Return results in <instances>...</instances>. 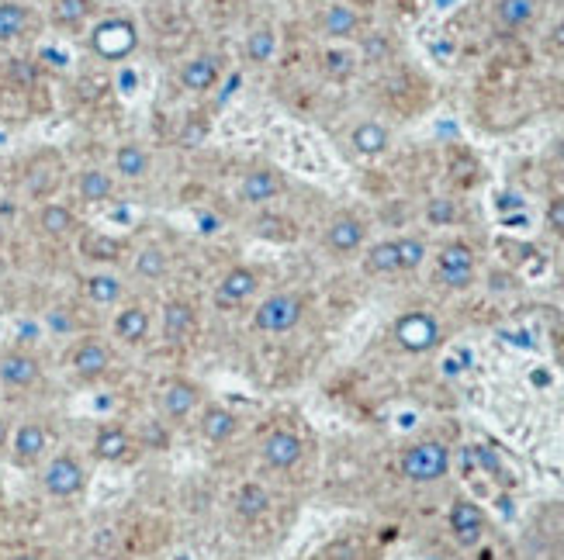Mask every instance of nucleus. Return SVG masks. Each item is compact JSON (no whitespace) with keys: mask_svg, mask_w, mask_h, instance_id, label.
Wrapping results in <instances>:
<instances>
[{"mask_svg":"<svg viewBox=\"0 0 564 560\" xmlns=\"http://www.w3.org/2000/svg\"><path fill=\"white\" fill-rule=\"evenodd\" d=\"M398 471L412 484H436L450 474V446L440 440H416L398 457Z\"/></svg>","mask_w":564,"mask_h":560,"instance_id":"obj_1","label":"nucleus"},{"mask_svg":"<svg viewBox=\"0 0 564 560\" xmlns=\"http://www.w3.org/2000/svg\"><path fill=\"white\" fill-rule=\"evenodd\" d=\"M302 319H305V298L295 291L267 294L257 305V312H253V325H257V332H263V336H288V332H295L302 325Z\"/></svg>","mask_w":564,"mask_h":560,"instance_id":"obj_2","label":"nucleus"},{"mask_svg":"<svg viewBox=\"0 0 564 560\" xmlns=\"http://www.w3.org/2000/svg\"><path fill=\"white\" fill-rule=\"evenodd\" d=\"M478 277V253L471 242H447L436 253V280H440L447 291H468Z\"/></svg>","mask_w":564,"mask_h":560,"instance_id":"obj_3","label":"nucleus"},{"mask_svg":"<svg viewBox=\"0 0 564 560\" xmlns=\"http://www.w3.org/2000/svg\"><path fill=\"white\" fill-rule=\"evenodd\" d=\"M391 336H395V343L402 346L405 353H416L419 357V353H430L443 343V325L433 312L416 308V312L398 315L395 325H391Z\"/></svg>","mask_w":564,"mask_h":560,"instance_id":"obj_4","label":"nucleus"},{"mask_svg":"<svg viewBox=\"0 0 564 560\" xmlns=\"http://www.w3.org/2000/svg\"><path fill=\"white\" fill-rule=\"evenodd\" d=\"M87 488V467L77 453H56L42 471V491L49 498H77Z\"/></svg>","mask_w":564,"mask_h":560,"instance_id":"obj_5","label":"nucleus"},{"mask_svg":"<svg viewBox=\"0 0 564 560\" xmlns=\"http://www.w3.org/2000/svg\"><path fill=\"white\" fill-rule=\"evenodd\" d=\"M260 460L270 471H295L305 460V443L295 429H270L260 440Z\"/></svg>","mask_w":564,"mask_h":560,"instance_id":"obj_6","label":"nucleus"},{"mask_svg":"<svg viewBox=\"0 0 564 560\" xmlns=\"http://www.w3.org/2000/svg\"><path fill=\"white\" fill-rule=\"evenodd\" d=\"M447 529H450V536L457 540V547L471 550V547H478V543L485 540L488 516H485V509H481L478 502H471V498H457V502L450 505V512H447Z\"/></svg>","mask_w":564,"mask_h":560,"instance_id":"obj_7","label":"nucleus"},{"mask_svg":"<svg viewBox=\"0 0 564 560\" xmlns=\"http://www.w3.org/2000/svg\"><path fill=\"white\" fill-rule=\"evenodd\" d=\"M111 363H115L111 346L94 336L80 339V343L70 350V357H66V367H70L73 377H80V381H101V377L111 370Z\"/></svg>","mask_w":564,"mask_h":560,"instance_id":"obj_8","label":"nucleus"},{"mask_svg":"<svg viewBox=\"0 0 564 560\" xmlns=\"http://www.w3.org/2000/svg\"><path fill=\"white\" fill-rule=\"evenodd\" d=\"M39 381H42V360L35 353L21 350V346L0 353V384L7 391H28Z\"/></svg>","mask_w":564,"mask_h":560,"instance_id":"obj_9","label":"nucleus"},{"mask_svg":"<svg viewBox=\"0 0 564 560\" xmlns=\"http://www.w3.org/2000/svg\"><path fill=\"white\" fill-rule=\"evenodd\" d=\"M45 450H49V429L35 419L21 422L11 433V443H7L11 464H18V467H35L45 457Z\"/></svg>","mask_w":564,"mask_h":560,"instance_id":"obj_10","label":"nucleus"},{"mask_svg":"<svg viewBox=\"0 0 564 560\" xmlns=\"http://www.w3.org/2000/svg\"><path fill=\"white\" fill-rule=\"evenodd\" d=\"M135 42H139L135 25H132V21H122V18L101 21V25L94 28V35H90L94 52H97V56H104V59H125L135 49Z\"/></svg>","mask_w":564,"mask_h":560,"instance_id":"obj_11","label":"nucleus"},{"mask_svg":"<svg viewBox=\"0 0 564 560\" xmlns=\"http://www.w3.org/2000/svg\"><path fill=\"white\" fill-rule=\"evenodd\" d=\"M367 246V222L353 211H340L333 222L326 225V249L336 256L360 253Z\"/></svg>","mask_w":564,"mask_h":560,"instance_id":"obj_12","label":"nucleus"},{"mask_svg":"<svg viewBox=\"0 0 564 560\" xmlns=\"http://www.w3.org/2000/svg\"><path fill=\"white\" fill-rule=\"evenodd\" d=\"M160 408H163V419H167V422H184V419H191V415L201 408V388H198L194 381L174 377V381L163 384Z\"/></svg>","mask_w":564,"mask_h":560,"instance_id":"obj_13","label":"nucleus"},{"mask_svg":"<svg viewBox=\"0 0 564 560\" xmlns=\"http://www.w3.org/2000/svg\"><path fill=\"white\" fill-rule=\"evenodd\" d=\"M260 291V274L253 267H232L229 274L218 280V291H215V301L218 308H239L246 305V301L253 298V294Z\"/></svg>","mask_w":564,"mask_h":560,"instance_id":"obj_14","label":"nucleus"},{"mask_svg":"<svg viewBox=\"0 0 564 560\" xmlns=\"http://www.w3.org/2000/svg\"><path fill=\"white\" fill-rule=\"evenodd\" d=\"M540 18V0H495L492 4V21L499 32L516 35L533 28Z\"/></svg>","mask_w":564,"mask_h":560,"instance_id":"obj_15","label":"nucleus"},{"mask_svg":"<svg viewBox=\"0 0 564 560\" xmlns=\"http://www.w3.org/2000/svg\"><path fill=\"white\" fill-rule=\"evenodd\" d=\"M198 332V312L187 298H170L163 305V339L170 346H184Z\"/></svg>","mask_w":564,"mask_h":560,"instance_id":"obj_16","label":"nucleus"},{"mask_svg":"<svg viewBox=\"0 0 564 560\" xmlns=\"http://www.w3.org/2000/svg\"><path fill=\"white\" fill-rule=\"evenodd\" d=\"M198 429H201V440H205V443L222 446V443H229L232 436H236L239 415L232 412V408H225V405H205V408H201Z\"/></svg>","mask_w":564,"mask_h":560,"instance_id":"obj_17","label":"nucleus"},{"mask_svg":"<svg viewBox=\"0 0 564 560\" xmlns=\"http://www.w3.org/2000/svg\"><path fill=\"white\" fill-rule=\"evenodd\" d=\"M111 332H115L118 343L142 346L149 339V332H153V319H149V312L142 305H125L115 315V322H111Z\"/></svg>","mask_w":564,"mask_h":560,"instance_id":"obj_18","label":"nucleus"},{"mask_svg":"<svg viewBox=\"0 0 564 560\" xmlns=\"http://www.w3.org/2000/svg\"><path fill=\"white\" fill-rule=\"evenodd\" d=\"M94 457L101 460V464H118V460L129 457L132 450V433L125 426H101L94 433Z\"/></svg>","mask_w":564,"mask_h":560,"instance_id":"obj_19","label":"nucleus"},{"mask_svg":"<svg viewBox=\"0 0 564 560\" xmlns=\"http://www.w3.org/2000/svg\"><path fill=\"white\" fill-rule=\"evenodd\" d=\"M319 28L329 39H357V35H364V21H360V14L347 4L326 7L319 18Z\"/></svg>","mask_w":564,"mask_h":560,"instance_id":"obj_20","label":"nucleus"},{"mask_svg":"<svg viewBox=\"0 0 564 560\" xmlns=\"http://www.w3.org/2000/svg\"><path fill=\"white\" fill-rule=\"evenodd\" d=\"M243 201L246 204H270L281 194V173L274 166H257L243 177Z\"/></svg>","mask_w":564,"mask_h":560,"instance_id":"obj_21","label":"nucleus"},{"mask_svg":"<svg viewBox=\"0 0 564 560\" xmlns=\"http://www.w3.org/2000/svg\"><path fill=\"white\" fill-rule=\"evenodd\" d=\"M218 77H222V59L194 56L191 63H184V70H180V87L194 90V94H205V90L215 87Z\"/></svg>","mask_w":564,"mask_h":560,"instance_id":"obj_22","label":"nucleus"},{"mask_svg":"<svg viewBox=\"0 0 564 560\" xmlns=\"http://www.w3.org/2000/svg\"><path fill=\"white\" fill-rule=\"evenodd\" d=\"M350 146H353V153H360V156H381V153H388V146H391V132L381 121H360L350 132Z\"/></svg>","mask_w":564,"mask_h":560,"instance_id":"obj_23","label":"nucleus"},{"mask_svg":"<svg viewBox=\"0 0 564 560\" xmlns=\"http://www.w3.org/2000/svg\"><path fill=\"white\" fill-rule=\"evenodd\" d=\"M364 274H371V277L402 274V263H398V239H381V242H374V246H367Z\"/></svg>","mask_w":564,"mask_h":560,"instance_id":"obj_24","label":"nucleus"},{"mask_svg":"<svg viewBox=\"0 0 564 560\" xmlns=\"http://www.w3.org/2000/svg\"><path fill=\"white\" fill-rule=\"evenodd\" d=\"M270 512V491L263 488V484L250 481L243 484V488L236 491V516L246 519V522H257Z\"/></svg>","mask_w":564,"mask_h":560,"instance_id":"obj_25","label":"nucleus"},{"mask_svg":"<svg viewBox=\"0 0 564 560\" xmlns=\"http://www.w3.org/2000/svg\"><path fill=\"white\" fill-rule=\"evenodd\" d=\"M84 294H87V301L108 308V305H118V301H122L125 284L115 274H90L84 280Z\"/></svg>","mask_w":564,"mask_h":560,"instance_id":"obj_26","label":"nucleus"},{"mask_svg":"<svg viewBox=\"0 0 564 560\" xmlns=\"http://www.w3.org/2000/svg\"><path fill=\"white\" fill-rule=\"evenodd\" d=\"M39 229L52 239H63L77 229V218H73V211L63 208V204H45L39 211Z\"/></svg>","mask_w":564,"mask_h":560,"instance_id":"obj_27","label":"nucleus"},{"mask_svg":"<svg viewBox=\"0 0 564 560\" xmlns=\"http://www.w3.org/2000/svg\"><path fill=\"white\" fill-rule=\"evenodd\" d=\"M77 191H80V198L90 204L108 201L111 194H115V180H111V173H104V170H84L77 180Z\"/></svg>","mask_w":564,"mask_h":560,"instance_id":"obj_28","label":"nucleus"},{"mask_svg":"<svg viewBox=\"0 0 564 560\" xmlns=\"http://www.w3.org/2000/svg\"><path fill=\"white\" fill-rule=\"evenodd\" d=\"M115 170L122 173L125 180L146 177V170H149V153H146L142 146H135V142H125V146L115 153Z\"/></svg>","mask_w":564,"mask_h":560,"instance_id":"obj_29","label":"nucleus"},{"mask_svg":"<svg viewBox=\"0 0 564 560\" xmlns=\"http://www.w3.org/2000/svg\"><path fill=\"white\" fill-rule=\"evenodd\" d=\"M25 28H28V7L14 4V0H4V4H0V42L21 39Z\"/></svg>","mask_w":564,"mask_h":560,"instance_id":"obj_30","label":"nucleus"},{"mask_svg":"<svg viewBox=\"0 0 564 560\" xmlns=\"http://www.w3.org/2000/svg\"><path fill=\"white\" fill-rule=\"evenodd\" d=\"M274 49H277V35L270 25H260L250 32V39H246V59H250L253 66H263L274 59Z\"/></svg>","mask_w":564,"mask_h":560,"instance_id":"obj_31","label":"nucleus"},{"mask_svg":"<svg viewBox=\"0 0 564 560\" xmlns=\"http://www.w3.org/2000/svg\"><path fill=\"white\" fill-rule=\"evenodd\" d=\"M167 270H170V260L160 246L139 249V256H135V274H139L142 280H163L167 277Z\"/></svg>","mask_w":564,"mask_h":560,"instance_id":"obj_32","label":"nucleus"},{"mask_svg":"<svg viewBox=\"0 0 564 560\" xmlns=\"http://www.w3.org/2000/svg\"><path fill=\"white\" fill-rule=\"evenodd\" d=\"M426 256H430L426 239H419V236H402V239H398V263H402V274L419 270L426 263Z\"/></svg>","mask_w":564,"mask_h":560,"instance_id":"obj_33","label":"nucleus"},{"mask_svg":"<svg viewBox=\"0 0 564 560\" xmlns=\"http://www.w3.org/2000/svg\"><path fill=\"white\" fill-rule=\"evenodd\" d=\"M90 7H94L90 0H52V21H56V25L73 28L87 18Z\"/></svg>","mask_w":564,"mask_h":560,"instance_id":"obj_34","label":"nucleus"},{"mask_svg":"<svg viewBox=\"0 0 564 560\" xmlns=\"http://www.w3.org/2000/svg\"><path fill=\"white\" fill-rule=\"evenodd\" d=\"M322 70L333 80H347L350 73L357 70V59H353L350 49H329L326 56H322Z\"/></svg>","mask_w":564,"mask_h":560,"instance_id":"obj_35","label":"nucleus"},{"mask_svg":"<svg viewBox=\"0 0 564 560\" xmlns=\"http://www.w3.org/2000/svg\"><path fill=\"white\" fill-rule=\"evenodd\" d=\"M360 56H364L367 63H381V59L391 56V42L381 32L364 35V42H360Z\"/></svg>","mask_w":564,"mask_h":560,"instance_id":"obj_36","label":"nucleus"},{"mask_svg":"<svg viewBox=\"0 0 564 560\" xmlns=\"http://www.w3.org/2000/svg\"><path fill=\"white\" fill-rule=\"evenodd\" d=\"M457 218V204L450 198H433L426 204V222L430 225H454Z\"/></svg>","mask_w":564,"mask_h":560,"instance_id":"obj_37","label":"nucleus"},{"mask_svg":"<svg viewBox=\"0 0 564 560\" xmlns=\"http://www.w3.org/2000/svg\"><path fill=\"white\" fill-rule=\"evenodd\" d=\"M87 256H94V260H118L122 256V246H118L115 239H104V236H90L84 242Z\"/></svg>","mask_w":564,"mask_h":560,"instance_id":"obj_38","label":"nucleus"},{"mask_svg":"<svg viewBox=\"0 0 564 560\" xmlns=\"http://www.w3.org/2000/svg\"><path fill=\"white\" fill-rule=\"evenodd\" d=\"M547 229L558 239H564V194H558V198L547 204Z\"/></svg>","mask_w":564,"mask_h":560,"instance_id":"obj_39","label":"nucleus"},{"mask_svg":"<svg viewBox=\"0 0 564 560\" xmlns=\"http://www.w3.org/2000/svg\"><path fill=\"white\" fill-rule=\"evenodd\" d=\"M11 80H18V87H32L35 83V77H39V73H35V66L28 63V59H14L11 63Z\"/></svg>","mask_w":564,"mask_h":560,"instance_id":"obj_40","label":"nucleus"},{"mask_svg":"<svg viewBox=\"0 0 564 560\" xmlns=\"http://www.w3.org/2000/svg\"><path fill=\"white\" fill-rule=\"evenodd\" d=\"M205 135H208L205 121H191V125H184V132H180V142L194 149V146H201V142H205Z\"/></svg>","mask_w":564,"mask_h":560,"instance_id":"obj_41","label":"nucleus"},{"mask_svg":"<svg viewBox=\"0 0 564 560\" xmlns=\"http://www.w3.org/2000/svg\"><path fill=\"white\" fill-rule=\"evenodd\" d=\"M7 560H45L39 550H21V554H14V557H7Z\"/></svg>","mask_w":564,"mask_h":560,"instance_id":"obj_42","label":"nucleus"},{"mask_svg":"<svg viewBox=\"0 0 564 560\" xmlns=\"http://www.w3.org/2000/svg\"><path fill=\"white\" fill-rule=\"evenodd\" d=\"M7 443H11V429H7V422L0 419V450H4Z\"/></svg>","mask_w":564,"mask_h":560,"instance_id":"obj_43","label":"nucleus"}]
</instances>
